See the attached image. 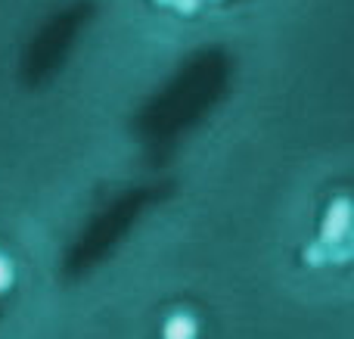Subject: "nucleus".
<instances>
[{"label":"nucleus","instance_id":"f257e3e1","mask_svg":"<svg viewBox=\"0 0 354 339\" xmlns=\"http://www.w3.org/2000/svg\"><path fill=\"white\" fill-rule=\"evenodd\" d=\"M348 228H351V209H348V203H339L336 209L330 212V218H326V224H324V240L326 243H336V240H342L345 234H348Z\"/></svg>","mask_w":354,"mask_h":339},{"label":"nucleus","instance_id":"f03ea898","mask_svg":"<svg viewBox=\"0 0 354 339\" xmlns=\"http://www.w3.org/2000/svg\"><path fill=\"white\" fill-rule=\"evenodd\" d=\"M165 333H168V336H193L196 327H193V321H189V318H177L174 324H168Z\"/></svg>","mask_w":354,"mask_h":339},{"label":"nucleus","instance_id":"7ed1b4c3","mask_svg":"<svg viewBox=\"0 0 354 339\" xmlns=\"http://www.w3.org/2000/svg\"><path fill=\"white\" fill-rule=\"evenodd\" d=\"M10 284H12V268H10V262L0 255V290H6Z\"/></svg>","mask_w":354,"mask_h":339}]
</instances>
